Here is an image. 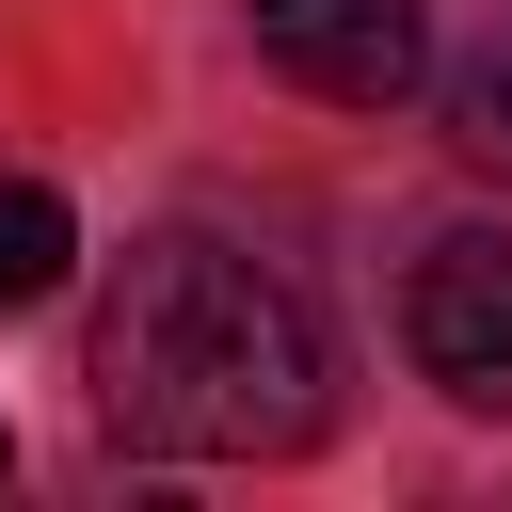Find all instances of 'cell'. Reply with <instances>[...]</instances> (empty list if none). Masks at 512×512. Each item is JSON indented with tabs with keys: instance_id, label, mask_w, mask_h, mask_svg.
Here are the masks:
<instances>
[{
	"instance_id": "cell-5",
	"label": "cell",
	"mask_w": 512,
	"mask_h": 512,
	"mask_svg": "<svg viewBox=\"0 0 512 512\" xmlns=\"http://www.w3.org/2000/svg\"><path fill=\"white\" fill-rule=\"evenodd\" d=\"M448 144H464L480 176H512V32H496L464 80H448Z\"/></svg>"
},
{
	"instance_id": "cell-2",
	"label": "cell",
	"mask_w": 512,
	"mask_h": 512,
	"mask_svg": "<svg viewBox=\"0 0 512 512\" xmlns=\"http://www.w3.org/2000/svg\"><path fill=\"white\" fill-rule=\"evenodd\" d=\"M400 352L416 384H448L464 416H512V240L496 224H448L400 288Z\"/></svg>"
},
{
	"instance_id": "cell-3",
	"label": "cell",
	"mask_w": 512,
	"mask_h": 512,
	"mask_svg": "<svg viewBox=\"0 0 512 512\" xmlns=\"http://www.w3.org/2000/svg\"><path fill=\"white\" fill-rule=\"evenodd\" d=\"M256 48L336 112H384V96L432 80V16L416 0H256Z\"/></svg>"
},
{
	"instance_id": "cell-1",
	"label": "cell",
	"mask_w": 512,
	"mask_h": 512,
	"mask_svg": "<svg viewBox=\"0 0 512 512\" xmlns=\"http://www.w3.org/2000/svg\"><path fill=\"white\" fill-rule=\"evenodd\" d=\"M80 384H96L112 448H160V464H288V448H320V320H304V288L192 240V224L112 256Z\"/></svg>"
},
{
	"instance_id": "cell-4",
	"label": "cell",
	"mask_w": 512,
	"mask_h": 512,
	"mask_svg": "<svg viewBox=\"0 0 512 512\" xmlns=\"http://www.w3.org/2000/svg\"><path fill=\"white\" fill-rule=\"evenodd\" d=\"M64 272H80V224H64V192H48V176H0V320H16V304H48Z\"/></svg>"
},
{
	"instance_id": "cell-6",
	"label": "cell",
	"mask_w": 512,
	"mask_h": 512,
	"mask_svg": "<svg viewBox=\"0 0 512 512\" xmlns=\"http://www.w3.org/2000/svg\"><path fill=\"white\" fill-rule=\"evenodd\" d=\"M0 464H16V432H0Z\"/></svg>"
}]
</instances>
